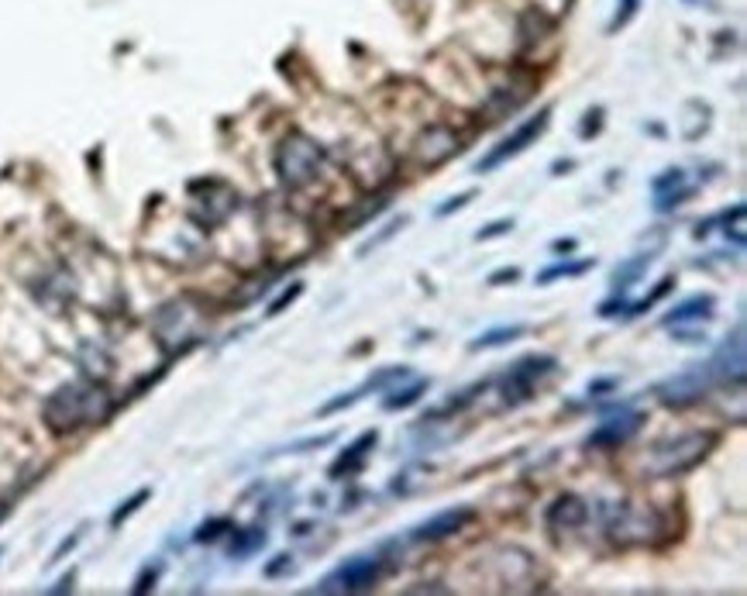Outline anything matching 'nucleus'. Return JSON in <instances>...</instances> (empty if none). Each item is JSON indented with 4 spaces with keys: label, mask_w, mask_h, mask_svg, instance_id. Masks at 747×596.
<instances>
[{
    "label": "nucleus",
    "mask_w": 747,
    "mask_h": 596,
    "mask_svg": "<svg viewBox=\"0 0 747 596\" xmlns=\"http://www.w3.org/2000/svg\"><path fill=\"white\" fill-rule=\"evenodd\" d=\"M111 414V400L100 386L90 383H69L62 386L59 393H52L49 404H45V421H49L52 431L66 435V431H76L83 424L104 421Z\"/></svg>",
    "instance_id": "f257e3e1"
},
{
    "label": "nucleus",
    "mask_w": 747,
    "mask_h": 596,
    "mask_svg": "<svg viewBox=\"0 0 747 596\" xmlns=\"http://www.w3.org/2000/svg\"><path fill=\"white\" fill-rule=\"evenodd\" d=\"M713 445H717V435H713V431H682V435H675V438L658 441V445L644 455V472L658 479L682 476V472L696 469L699 462L713 452Z\"/></svg>",
    "instance_id": "f03ea898"
},
{
    "label": "nucleus",
    "mask_w": 747,
    "mask_h": 596,
    "mask_svg": "<svg viewBox=\"0 0 747 596\" xmlns=\"http://www.w3.org/2000/svg\"><path fill=\"white\" fill-rule=\"evenodd\" d=\"M272 166H276L279 180H283L286 187L303 190V187H310V183H317V176H321L324 149L314 142V138L303 135V131H290V135L279 142Z\"/></svg>",
    "instance_id": "7ed1b4c3"
},
{
    "label": "nucleus",
    "mask_w": 747,
    "mask_h": 596,
    "mask_svg": "<svg viewBox=\"0 0 747 596\" xmlns=\"http://www.w3.org/2000/svg\"><path fill=\"white\" fill-rule=\"evenodd\" d=\"M606 534L620 548L655 545L665 534V517L651 503H617L610 510V517H606Z\"/></svg>",
    "instance_id": "20e7f679"
},
{
    "label": "nucleus",
    "mask_w": 747,
    "mask_h": 596,
    "mask_svg": "<svg viewBox=\"0 0 747 596\" xmlns=\"http://www.w3.org/2000/svg\"><path fill=\"white\" fill-rule=\"evenodd\" d=\"M558 369V362L551 355H524L513 366L496 379V393H503V407H520L534 397L541 379H548Z\"/></svg>",
    "instance_id": "39448f33"
},
{
    "label": "nucleus",
    "mask_w": 747,
    "mask_h": 596,
    "mask_svg": "<svg viewBox=\"0 0 747 596\" xmlns=\"http://www.w3.org/2000/svg\"><path fill=\"white\" fill-rule=\"evenodd\" d=\"M383 559L379 555H355L345 565H338L334 572L314 586V593L321 596H341V593H369L372 586L383 579Z\"/></svg>",
    "instance_id": "423d86ee"
},
{
    "label": "nucleus",
    "mask_w": 747,
    "mask_h": 596,
    "mask_svg": "<svg viewBox=\"0 0 747 596\" xmlns=\"http://www.w3.org/2000/svg\"><path fill=\"white\" fill-rule=\"evenodd\" d=\"M548 125H551V107H541V111L534 114V118H527L524 125H520L517 131H513V135L503 138L500 145H493V149H489L486 156H482V159H479L472 169H476V173H493V169H500L503 162L517 159L520 152H527V149H531V145L538 142V138L544 135V131H548Z\"/></svg>",
    "instance_id": "0eeeda50"
},
{
    "label": "nucleus",
    "mask_w": 747,
    "mask_h": 596,
    "mask_svg": "<svg viewBox=\"0 0 747 596\" xmlns=\"http://www.w3.org/2000/svg\"><path fill=\"white\" fill-rule=\"evenodd\" d=\"M462 135H458L451 125H431L427 131H420V138L414 142V159L420 169H438L445 166L448 159H455L458 152H462Z\"/></svg>",
    "instance_id": "6e6552de"
},
{
    "label": "nucleus",
    "mask_w": 747,
    "mask_h": 596,
    "mask_svg": "<svg viewBox=\"0 0 747 596\" xmlns=\"http://www.w3.org/2000/svg\"><path fill=\"white\" fill-rule=\"evenodd\" d=\"M710 386H713L710 366H706V362H699V366L686 369V373L658 383L655 393H658V400L665 407H689V404H696V400H703Z\"/></svg>",
    "instance_id": "1a4fd4ad"
},
{
    "label": "nucleus",
    "mask_w": 747,
    "mask_h": 596,
    "mask_svg": "<svg viewBox=\"0 0 747 596\" xmlns=\"http://www.w3.org/2000/svg\"><path fill=\"white\" fill-rule=\"evenodd\" d=\"M644 421H648V417H644L641 410H624V414H617V417H606V421H599L596 428L589 431L586 445L589 448H620L641 435Z\"/></svg>",
    "instance_id": "9d476101"
},
{
    "label": "nucleus",
    "mask_w": 747,
    "mask_h": 596,
    "mask_svg": "<svg viewBox=\"0 0 747 596\" xmlns=\"http://www.w3.org/2000/svg\"><path fill=\"white\" fill-rule=\"evenodd\" d=\"M710 376H713V383H723V386H730L734 383L737 390L744 386V373H747V355H744V328H737L734 331V338H727L720 348H717V355H713L710 362Z\"/></svg>",
    "instance_id": "9b49d317"
},
{
    "label": "nucleus",
    "mask_w": 747,
    "mask_h": 596,
    "mask_svg": "<svg viewBox=\"0 0 747 596\" xmlns=\"http://www.w3.org/2000/svg\"><path fill=\"white\" fill-rule=\"evenodd\" d=\"M476 521V510L472 507H448V510H438L434 517H427V521H420L414 531H410V538L414 541H441V538H451V534H458L465 528V524Z\"/></svg>",
    "instance_id": "f8f14e48"
},
{
    "label": "nucleus",
    "mask_w": 747,
    "mask_h": 596,
    "mask_svg": "<svg viewBox=\"0 0 747 596\" xmlns=\"http://www.w3.org/2000/svg\"><path fill=\"white\" fill-rule=\"evenodd\" d=\"M376 441H379V431L376 428L362 431V435L355 438L352 445H348L345 452H341L338 459L331 462L328 476L331 479H345V476H352V472H362L365 462H369V455H372V448H376Z\"/></svg>",
    "instance_id": "ddd939ff"
},
{
    "label": "nucleus",
    "mask_w": 747,
    "mask_h": 596,
    "mask_svg": "<svg viewBox=\"0 0 747 596\" xmlns=\"http://www.w3.org/2000/svg\"><path fill=\"white\" fill-rule=\"evenodd\" d=\"M544 517H548V528L575 531V528H582V524L589 521V503L582 497H575V493H562V497L551 503Z\"/></svg>",
    "instance_id": "4468645a"
},
{
    "label": "nucleus",
    "mask_w": 747,
    "mask_h": 596,
    "mask_svg": "<svg viewBox=\"0 0 747 596\" xmlns=\"http://www.w3.org/2000/svg\"><path fill=\"white\" fill-rule=\"evenodd\" d=\"M713 307H717V300H713L710 293H696V297L675 304L672 311L661 317V324H665V328H679V324H689V321H710Z\"/></svg>",
    "instance_id": "2eb2a0df"
},
{
    "label": "nucleus",
    "mask_w": 747,
    "mask_h": 596,
    "mask_svg": "<svg viewBox=\"0 0 747 596\" xmlns=\"http://www.w3.org/2000/svg\"><path fill=\"white\" fill-rule=\"evenodd\" d=\"M651 259H655V255H634V259L620 262V266L610 273L613 293H627L630 286L641 283V280H644V273H648V266H651Z\"/></svg>",
    "instance_id": "dca6fc26"
},
{
    "label": "nucleus",
    "mask_w": 747,
    "mask_h": 596,
    "mask_svg": "<svg viewBox=\"0 0 747 596\" xmlns=\"http://www.w3.org/2000/svg\"><path fill=\"white\" fill-rule=\"evenodd\" d=\"M593 266H596V259H575V262L565 259V262H555V266L541 269L538 283L548 286V283H558V280H579V276L593 273Z\"/></svg>",
    "instance_id": "f3484780"
},
{
    "label": "nucleus",
    "mask_w": 747,
    "mask_h": 596,
    "mask_svg": "<svg viewBox=\"0 0 747 596\" xmlns=\"http://www.w3.org/2000/svg\"><path fill=\"white\" fill-rule=\"evenodd\" d=\"M427 379H410L407 386H396V390H389L386 397H383V410H407V407H414L420 397L427 393Z\"/></svg>",
    "instance_id": "a211bd4d"
},
{
    "label": "nucleus",
    "mask_w": 747,
    "mask_h": 596,
    "mask_svg": "<svg viewBox=\"0 0 747 596\" xmlns=\"http://www.w3.org/2000/svg\"><path fill=\"white\" fill-rule=\"evenodd\" d=\"M524 331H527L524 324H510V328H489V331H482L476 342H469V348H472V352H482V348H503V345H510L513 338L524 335Z\"/></svg>",
    "instance_id": "6ab92c4d"
},
{
    "label": "nucleus",
    "mask_w": 747,
    "mask_h": 596,
    "mask_svg": "<svg viewBox=\"0 0 747 596\" xmlns=\"http://www.w3.org/2000/svg\"><path fill=\"white\" fill-rule=\"evenodd\" d=\"M679 187H686V169H665V173H658L655 180H651V193L655 197H661V193H672V190H679Z\"/></svg>",
    "instance_id": "aec40b11"
},
{
    "label": "nucleus",
    "mask_w": 747,
    "mask_h": 596,
    "mask_svg": "<svg viewBox=\"0 0 747 596\" xmlns=\"http://www.w3.org/2000/svg\"><path fill=\"white\" fill-rule=\"evenodd\" d=\"M603 107H589L586 114H582V121H579V128H575V135L582 138V142H589V138H596L599 131H603Z\"/></svg>",
    "instance_id": "412c9836"
},
{
    "label": "nucleus",
    "mask_w": 747,
    "mask_h": 596,
    "mask_svg": "<svg viewBox=\"0 0 747 596\" xmlns=\"http://www.w3.org/2000/svg\"><path fill=\"white\" fill-rule=\"evenodd\" d=\"M723 235L734 238L737 249L744 245V204H737L734 211L723 214Z\"/></svg>",
    "instance_id": "4be33fe9"
},
{
    "label": "nucleus",
    "mask_w": 747,
    "mask_h": 596,
    "mask_svg": "<svg viewBox=\"0 0 747 596\" xmlns=\"http://www.w3.org/2000/svg\"><path fill=\"white\" fill-rule=\"evenodd\" d=\"M410 218H396V221H389L386 224V228L383 231H379V235L376 238H369V242H365L362 245V249H359V255H369L372 249H379V245H383V242H389V238H393L396 235V231H403V224H407Z\"/></svg>",
    "instance_id": "5701e85b"
},
{
    "label": "nucleus",
    "mask_w": 747,
    "mask_h": 596,
    "mask_svg": "<svg viewBox=\"0 0 747 596\" xmlns=\"http://www.w3.org/2000/svg\"><path fill=\"white\" fill-rule=\"evenodd\" d=\"M513 231V218H503V221H493L486 224L482 231H476V242H493V238H503Z\"/></svg>",
    "instance_id": "b1692460"
},
{
    "label": "nucleus",
    "mask_w": 747,
    "mask_h": 596,
    "mask_svg": "<svg viewBox=\"0 0 747 596\" xmlns=\"http://www.w3.org/2000/svg\"><path fill=\"white\" fill-rule=\"evenodd\" d=\"M689 197H692V187H679V190H672V193H661V197L655 200V207H658V211H672V207L686 204Z\"/></svg>",
    "instance_id": "393cba45"
},
{
    "label": "nucleus",
    "mask_w": 747,
    "mask_h": 596,
    "mask_svg": "<svg viewBox=\"0 0 747 596\" xmlns=\"http://www.w3.org/2000/svg\"><path fill=\"white\" fill-rule=\"evenodd\" d=\"M469 200H476V190H465V193H458V197H451L448 204H441L438 211V218H448V214H455V211H462V207H469Z\"/></svg>",
    "instance_id": "a878e982"
},
{
    "label": "nucleus",
    "mask_w": 747,
    "mask_h": 596,
    "mask_svg": "<svg viewBox=\"0 0 747 596\" xmlns=\"http://www.w3.org/2000/svg\"><path fill=\"white\" fill-rule=\"evenodd\" d=\"M637 7H641V0H620V11H617V18L610 21V32H617V28H624L627 21L637 14Z\"/></svg>",
    "instance_id": "bb28decb"
},
{
    "label": "nucleus",
    "mask_w": 747,
    "mask_h": 596,
    "mask_svg": "<svg viewBox=\"0 0 747 596\" xmlns=\"http://www.w3.org/2000/svg\"><path fill=\"white\" fill-rule=\"evenodd\" d=\"M300 293H303V283H293V286H290V290H286V293H283V297H279V300H276V304H272V307H269V317H276V314H283V311H286V307H290V304H293V300H297V297H300Z\"/></svg>",
    "instance_id": "cd10ccee"
},
{
    "label": "nucleus",
    "mask_w": 747,
    "mask_h": 596,
    "mask_svg": "<svg viewBox=\"0 0 747 596\" xmlns=\"http://www.w3.org/2000/svg\"><path fill=\"white\" fill-rule=\"evenodd\" d=\"M520 280V269L517 266H503V269H496V273H489V286H507V283H517Z\"/></svg>",
    "instance_id": "c85d7f7f"
},
{
    "label": "nucleus",
    "mask_w": 747,
    "mask_h": 596,
    "mask_svg": "<svg viewBox=\"0 0 747 596\" xmlns=\"http://www.w3.org/2000/svg\"><path fill=\"white\" fill-rule=\"evenodd\" d=\"M262 545H266V531H252V534H245V538H241L235 555H248V552H255V548H262Z\"/></svg>",
    "instance_id": "c756f323"
},
{
    "label": "nucleus",
    "mask_w": 747,
    "mask_h": 596,
    "mask_svg": "<svg viewBox=\"0 0 747 596\" xmlns=\"http://www.w3.org/2000/svg\"><path fill=\"white\" fill-rule=\"evenodd\" d=\"M283 572H293V555H276V562L266 565V576H283Z\"/></svg>",
    "instance_id": "7c9ffc66"
},
{
    "label": "nucleus",
    "mask_w": 747,
    "mask_h": 596,
    "mask_svg": "<svg viewBox=\"0 0 747 596\" xmlns=\"http://www.w3.org/2000/svg\"><path fill=\"white\" fill-rule=\"evenodd\" d=\"M145 497H149V493H138V497H131L128 503H124V507L118 510V514H114V524H121V521H124V517H128V514H131V510H138V503H142Z\"/></svg>",
    "instance_id": "2f4dec72"
},
{
    "label": "nucleus",
    "mask_w": 747,
    "mask_h": 596,
    "mask_svg": "<svg viewBox=\"0 0 747 596\" xmlns=\"http://www.w3.org/2000/svg\"><path fill=\"white\" fill-rule=\"evenodd\" d=\"M613 386H617V379H596V383H589V393H593V397H603Z\"/></svg>",
    "instance_id": "473e14b6"
},
{
    "label": "nucleus",
    "mask_w": 747,
    "mask_h": 596,
    "mask_svg": "<svg viewBox=\"0 0 747 596\" xmlns=\"http://www.w3.org/2000/svg\"><path fill=\"white\" fill-rule=\"evenodd\" d=\"M575 249H579L575 238H558V242H551V252H575Z\"/></svg>",
    "instance_id": "72a5a7b5"
},
{
    "label": "nucleus",
    "mask_w": 747,
    "mask_h": 596,
    "mask_svg": "<svg viewBox=\"0 0 747 596\" xmlns=\"http://www.w3.org/2000/svg\"><path fill=\"white\" fill-rule=\"evenodd\" d=\"M572 166H575V162H572V159H565V162H555V166H551V169H555V176H565Z\"/></svg>",
    "instance_id": "f704fd0d"
}]
</instances>
